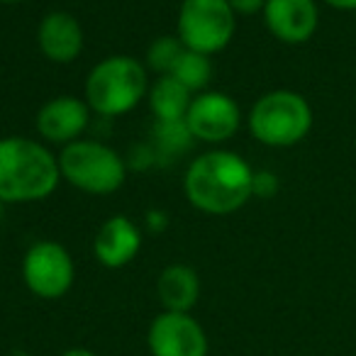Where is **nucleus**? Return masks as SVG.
I'll list each match as a JSON object with an SVG mask.
<instances>
[{"mask_svg": "<svg viewBox=\"0 0 356 356\" xmlns=\"http://www.w3.org/2000/svg\"><path fill=\"white\" fill-rule=\"evenodd\" d=\"M59 184V154L49 144L17 134L0 137V203H42L56 193Z\"/></svg>", "mask_w": 356, "mask_h": 356, "instance_id": "nucleus-2", "label": "nucleus"}, {"mask_svg": "<svg viewBox=\"0 0 356 356\" xmlns=\"http://www.w3.org/2000/svg\"><path fill=\"white\" fill-rule=\"evenodd\" d=\"M22 3H30V0H0V6H22Z\"/></svg>", "mask_w": 356, "mask_h": 356, "instance_id": "nucleus-24", "label": "nucleus"}, {"mask_svg": "<svg viewBox=\"0 0 356 356\" xmlns=\"http://www.w3.org/2000/svg\"><path fill=\"white\" fill-rule=\"evenodd\" d=\"M193 134H191L186 120H176V122H154L152 129V147L156 156H181L191 149L193 144Z\"/></svg>", "mask_w": 356, "mask_h": 356, "instance_id": "nucleus-17", "label": "nucleus"}, {"mask_svg": "<svg viewBox=\"0 0 356 356\" xmlns=\"http://www.w3.org/2000/svg\"><path fill=\"white\" fill-rule=\"evenodd\" d=\"M144 225H147V229H149V232H154V234L166 232V227H168L166 210H149L147 218H144Z\"/></svg>", "mask_w": 356, "mask_h": 356, "instance_id": "nucleus-21", "label": "nucleus"}, {"mask_svg": "<svg viewBox=\"0 0 356 356\" xmlns=\"http://www.w3.org/2000/svg\"><path fill=\"white\" fill-rule=\"evenodd\" d=\"M325 6H330L332 10H341V13H356V0H320Z\"/></svg>", "mask_w": 356, "mask_h": 356, "instance_id": "nucleus-22", "label": "nucleus"}, {"mask_svg": "<svg viewBox=\"0 0 356 356\" xmlns=\"http://www.w3.org/2000/svg\"><path fill=\"white\" fill-rule=\"evenodd\" d=\"M22 281L40 300H59L76 283V261L64 244L40 239L22 257Z\"/></svg>", "mask_w": 356, "mask_h": 356, "instance_id": "nucleus-7", "label": "nucleus"}, {"mask_svg": "<svg viewBox=\"0 0 356 356\" xmlns=\"http://www.w3.org/2000/svg\"><path fill=\"white\" fill-rule=\"evenodd\" d=\"M186 124H188L195 142L220 147L239 132L242 108L232 95L208 88L193 95V103L186 113Z\"/></svg>", "mask_w": 356, "mask_h": 356, "instance_id": "nucleus-8", "label": "nucleus"}, {"mask_svg": "<svg viewBox=\"0 0 356 356\" xmlns=\"http://www.w3.org/2000/svg\"><path fill=\"white\" fill-rule=\"evenodd\" d=\"M237 13L229 0H184L178 8L176 37L186 49L200 54H220L234 40Z\"/></svg>", "mask_w": 356, "mask_h": 356, "instance_id": "nucleus-6", "label": "nucleus"}, {"mask_svg": "<svg viewBox=\"0 0 356 356\" xmlns=\"http://www.w3.org/2000/svg\"><path fill=\"white\" fill-rule=\"evenodd\" d=\"M147 103L154 122H176V120H186V113L193 103V93L184 83H178L173 76H156L149 86Z\"/></svg>", "mask_w": 356, "mask_h": 356, "instance_id": "nucleus-15", "label": "nucleus"}, {"mask_svg": "<svg viewBox=\"0 0 356 356\" xmlns=\"http://www.w3.org/2000/svg\"><path fill=\"white\" fill-rule=\"evenodd\" d=\"M184 51H186L184 42L178 40L176 35H163L147 47L144 66H147V71H154L156 76H168Z\"/></svg>", "mask_w": 356, "mask_h": 356, "instance_id": "nucleus-18", "label": "nucleus"}, {"mask_svg": "<svg viewBox=\"0 0 356 356\" xmlns=\"http://www.w3.org/2000/svg\"><path fill=\"white\" fill-rule=\"evenodd\" d=\"M281 188V181L273 171H254V178H252V195L254 198H273Z\"/></svg>", "mask_w": 356, "mask_h": 356, "instance_id": "nucleus-19", "label": "nucleus"}, {"mask_svg": "<svg viewBox=\"0 0 356 356\" xmlns=\"http://www.w3.org/2000/svg\"><path fill=\"white\" fill-rule=\"evenodd\" d=\"M13 356H30V354H25V351H15Z\"/></svg>", "mask_w": 356, "mask_h": 356, "instance_id": "nucleus-26", "label": "nucleus"}, {"mask_svg": "<svg viewBox=\"0 0 356 356\" xmlns=\"http://www.w3.org/2000/svg\"><path fill=\"white\" fill-rule=\"evenodd\" d=\"M264 25L281 44H305L320 27L317 0H266L261 13Z\"/></svg>", "mask_w": 356, "mask_h": 356, "instance_id": "nucleus-11", "label": "nucleus"}, {"mask_svg": "<svg viewBox=\"0 0 356 356\" xmlns=\"http://www.w3.org/2000/svg\"><path fill=\"white\" fill-rule=\"evenodd\" d=\"M168 76H173L178 83H184L193 95H198L208 90L210 81H213V59L200 51L186 49Z\"/></svg>", "mask_w": 356, "mask_h": 356, "instance_id": "nucleus-16", "label": "nucleus"}, {"mask_svg": "<svg viewBox=\"0 0 356 356\" xmlns=\"http://www.w3.org/2000/svg\"><path fill=\"white\" fill-rule=\"evenodd\" d=\"M86 44L81 22L69 10H49L37 25V47L51 64H74Z\"/></svg>", "mask_w": 356, "mask_h": 356, "instance_id": "nucleus-12", "label": "nucleus"}, {"mask_svg": "<svg viewBox=\"0 0 356 356\" xmlns=\"http://www.w3.org/2000/svg\"><path fill=\"white\" fill-rule=\"evenodd\" d=\"M93 118V110L88 108L83 98L76 95H56L47 100L35 118L37 134L44 144L51 147H69V144L83 139L86 129Z\"/></svg>", "mask_w": 356, "mask_h": 356, "instance_id": "nucleus-10", "label": "nucleus"}, {"mask_svg": "<svg viewBox=\"0 0 356 356\" xmlns=\"http://www.w3.org/2000/svg\"><path fill=\"white\" fill-rule=\"evenodd\" d=\"M232 10L237 13V17H249V15H261L266 8V0H229Z\"/></svg>", "mask_w": 356, "mask_h": 356, "instance_id": "nucleus-20", "label": "nucleus"}, {"mask_svg": "<svg viewBox=\"0 0 356 356\" xmlns=\"http://www.w3.org/2000/svg\"><path fill=\"white\" fill-rule=\"evenodd\" d=\"M315 124L310 100L291 88H276L259 95L247 115L249 134L271 149L300 144Z\"/></svg>", "mask_w": 356, "mask_h": 356, "instance_id": "nucleus-4", "label": "nucleus"}, {"mask_svg": "<svg viewBox=\"0 0 356 356\" xmlns=\"http://www.w3.org/2000/svg\"><path fill=\"white\" fill-rule=\"evenodd\" d=\"M59 356H98V354L86 349V346H71V349H66L64 354H59Z\"/></svg>", "mask_w": 356, "mask_h": 356, "instance_id": "nucleus-23", "label": "nucleus"}, {"mask_svg": "<svg viewBox=\"0 0 356 356\" xmlns=\"http://www.w3.org/2000/svg\"><path fill=\"white\" fill-rule=\"evenodd\" d=\"M142 249V229L127 215H113L108 218L93 239V257L105 268H124L137 259Z\"/></svg>", "mask_w": 356, "mask_h": 356, "instance_id": "nucleus-13", "label": "nucleus"}, {"mask_svg": "<svg viewBox=\"0 0 356 356\" xmlns=\"http://www.w3.org/2000/svg\"><path fill=\"white\" fill-rule=\"evenodd\" d=\"M61 181L88 195H113L127 181V159L105 142L79 139L59 152Z\"/></svg>", "mask_w": 356, "mask_h": 356, "instance_id": "nucleus-5", "label": "nucleus"}, {"mask_svg": "<svg viewBox=\"0 0 356 356\" xmlns=\"http://www.w3.org/2000/svg\"><path fill=\"white\" fill-rule=\"evenodd\" d=\"M147 349L152 356H208L210 339L191 312L161 310L149 322Z\"/></svg>", "mask_w": 356, "mask_h": 356, "instance_id": "nucleus-9", "label": "nucleus"}, {"mask_svg": "<svg viewBox=\"0 0 356 356\" xmlns=\"http://www.w3.org/2000/svg\"><path fill=\"white\" fill-rule=\"evenodd\" d=\"M3 208H6V205L0 203V227H3Z\"/></svg>", "mask_w": 356, "mask_h": 356, "instance_id": "nucleus-25", "label": "nucleus"}, {"mask_svg": "<svg viewBox=\"0 0 356 356\" xmlns=\"http://www.w3.org/2000/svg\"><path fill=\"white\" fill-rule=\"evenodd\" d=\"M254 168L229 149H208L188 163L184 173V195L198 213L213 218L234 215L254 198Z\"/></svg>", "mask_w": 356, "mask_h": 356, "instance_id": "nucleus-1", "label": "nucleus"}, {"mask_svg": "<svg viewBox=\"0 0 356 356\" xmlns=\"http://www.w3.org/2000/svg\"><path fill=\"white\" fill-rule=\"evenodd\" d=\"M149 71L144 61L127 54H113L100 59L88 71L83 83V100L93 115L122 118L132 113L149 93Z\"/></svg>", "mask_w": 356, "mask_h": 356, "instance_id": "nucleus-3", "label": "nucleus"}, {"mask_svg": "<svg viewBox=\"0 0 356 356\" xmlns=\"http://www.w3.org/2000/svg\"><path fill=\"white\" fill-rule=\"evenodd\" d=\"M156 298L168 312H191L200 300V276L188 264H168L156 278Z\"/></svg>", "mask_w": 356, "mask_h": 356, "instance_id": "nucleus-14", "label": "nucleus"}]
</instances>
